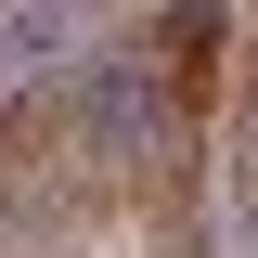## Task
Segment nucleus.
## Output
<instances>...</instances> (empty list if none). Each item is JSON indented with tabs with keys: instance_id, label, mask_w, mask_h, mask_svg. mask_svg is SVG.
I'll use <instances>...</instances> for the list:
<instances>
[{
	"instance_id": "obj_1",
	"label": "nucleus",
	"mask_w": 258,
	"mask_h": 258,
	"mask_svg": "<svg viewBox=\"0 0 258 258\" xmlns=\"http://www.w3.org/2000/svg\"><path fill=\"white\" fill-rule=\"evenodd\" d=\"M103 13H129V0H0V78L39 52H64V39H91Z\"/></svg>"
}]
</instances>
